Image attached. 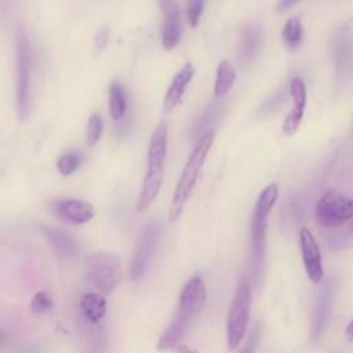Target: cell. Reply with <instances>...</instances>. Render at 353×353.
<instances>
[{
    "label": "cell",
    "mask_w": 353,
    "mask_h": 353,
    "mask_svg": "<svg viewBox=\"0 0 353 353\" xmlns=\"http://www.w3.org/2000/svg\"><path fill=\"white\" fill-rule=\"evenodd\" d=\"M345 334H346V339H347L349 342H352V343H353V320L347 324Z\"/></svg>",
    "instance_id": "obj_34"
},
{
    "label": "cell",
    "mask_w": 353,
    "mask_h": 353,
    "mask_svg": "<svg viewBox=\"0 0 353 353\" xmlns=\"http://www.w3.org/2000/svg\"><path fill=\"white\" fill-rule=\"evenodd\" d=\"M52 212L62 221L73 225L87 223L95 215L94 207L88 201L80 199H66L55 201L52 204Z\"/></svg>",
    "instance_id": "obj_12"
},
{
    "label": "cell",
    "mask_w": 353,
    "mask_h": 353,
    "mask_svg": "<svg viewBox=\"0 0 353 353\" xmlns=\"http://www.w3.org/2000/svg\"><path fill=\"white\" fill-rule=\"evenodd\" d=\"M204 4H205V0H188L186 15L192 28L197 26L204 10Z\"/></svg>",
    "instance_id": "obj_29"
},
{
    "label": "cell",
    "mask_w": 353,
    "mask_h": 353,
    "mask_svg": "<svg viewBox=\"0 0 353 353\" xmlns=\"http://www.w3.org/2000/svg\"><path fill=\"white\" fill-rule=\"evenodd\" d=\"M263 43V30L255 23H248L243 26L239 39V57L243 63H251L258 52L261 51Z\"/></svg>",
    "instance_id": "obj_14"
},
{
    "label": "cell",
    "mask_w": 353,
    "mask_h": 353,
    "mask_svg": "<svg viewBox=\"0 0 353 353\" xmlns=\"http://www.w3.org/2000/svg\"><path fill=\"white\" fill-rule=\"evenodd\" d=\"M106 352V331L103 328L92 330L88 336L85 353H105Z\"/></svg>",
    "instance_id": "obj_25"
},
{
    "label": "cell",
    "mask_w": 353,
    "mask_h": 353,
    "mask_svg": "<svg viewBox=\"0 0 353 353\" xmlns=\"http://www.w3.org/2000/svg\"><path fill=\"white\" fill-rule=\"evenodd\" d=\"M303 109L305 108L294 106V109L287 114V117L283 123V132L285 135H294L298 131L299 124H301L302 117H303Z\"/></svg>",
    "instance_id": "obj_26"
},
{
    "label": "cell",
    "mask_w": 353,
    "mask_h": 353,
    "mask_svg": "<svg viewBox=\"0 0 353 353\" xmlns=\"http://www.w3.org/2000/svg\"><path fill=\"white\" fill-rule=\"evenodd\" d=\"M207 301V287L204 280L196 274L190 277L183 285L179 295L178 310L181 314L193 319L205 305Z\"/></svg>",
    "instance_id": "obj_11"
},
{
    "label": "cell",
    "mask_w": 353,
    "mask_h": 353,
    "mask_svg": "<svg viewBox=\"0 0 353 353\" xmlns=\"http://www.w3.org/2000/svg\"><path fill=\"white\" fill-rule=\"evenodd\" d=\"M283 41L288 50H295L299 47L302 37H303V29H302V22L298 17H291L284 28H283Z\"/></svg>",
    "instance_id": "obj_22"
},
{
    "label": "cell",
    "mask_w": 353,
    "mask_h": 353,
    "mask_svg": "<svg viewBox=\"0 0 353 353\" xmlns=\"http://www.w3.org/2000/svg\"><path fill=\"white\" fill-rule=\"evenodd\" d=\"M81 164V154L79 152H69L62 154L57 161V168L62 175L73 174Z\"/></svg>",
    "instance_id": "obj_23"
},
{
    "label": "cell",
    "mask_w": 353,
    "mask_h": 353,
    "mask_svg": "<svg viewBox=\"0 0 353 353\" xmlns=\"http://www.w3.org/2000/svg\"><path fill=\"white\" fill-rule=\"evenodd\" d=\"M352 218L353 200L339 192H325L316 205V219L324 228H336Z\"/></svg>",
    "instance_id": "obj_8"
},
{
    "label": "cell",
    "mask_w": 353,
    "mask_h": 353,
    "mask_svg": "<svg viewBox=\"0 0 353 353\" xmlns=\"http://www.w3.org/2000/svg\"><path fill=\"white\" fill-rule=\"evenodd\" d=\"M163 12H167L171 7L175 6V0H157Z\"/></svg>",
    "instance_id": "obj_32"
},
{
    "label": "cell",
    "mask_w": 353,
    "mask_h": 353,
    "mask_svg": "<svg viewBox=\"0 0 353 353\" xmlns=\"http://www.w3.org/2000/svg\"><path fill=\"white\" fill-rule=\"evenodd\" d=\"M330 309H331V284L330 281H325L319 294L317 299L314 303V310H313V320H312V339L319 341L325 325L328 321L330 316Z\"/></svg>",
    "instance_id": "obj_16"
},
{
    "label": "cell",
    "mask_w": 353,
    "mask_h": 353,
    "mask_svg": "<svg viewBox=\"0 0 353 353\" xmlns=\"http://www.w3.org/2000/svg\"><path fill=\"white\" fill-rule=\"evenodd\" d=\"M79 309L85 323L90 325H95L105 317L108 312V302L105 295L92 291L81 296Z\"/></svg>",
    "instance_id": "obj_18"
},
{
    "label": "cell",
    "mask_w": 353,
    "mask_h": 353,
    "mask_svg": "<svg viewBox=\"0 0 353 353\" xmlns=\"http://www.w3.org/2000/svg\"><path fill=\"white\" fill-rule=\"evenodd\" d=\"M1 339H4V334L0 331V341H1Z\"/></svg>",
    "instance_id": "obj_35"
},
{
    "label": "cell",
    "mask_w": 353,
    "mask_h": 353,
    "mask_svg": "<svg viewBox=\"0 0 353 353\" xmlns=\"http://www.w3.org/2000/svg\"><path fill=\"white\" fill-rule=\"evenodd\" d=\"M190 321H192V319L176 312L175 316L172 317L171 323L163 332V335L159 338L157 350L161 353L176 352V349L181 346V341L183 339Z\"/></svg>",
    "instance_id": "obj_15"
},
{
    "label": "cell",
    "mask_w": 353,
    "mask_h": 353,
    "mask_svg": "<svg viewBox=\"0 0 353 353\" xmlns=\"http://www.w3.org/2000/svg\"><path fill=\"white\" fill-rule=\"evenodd\" d=\"M332 57L336 74L342 79L353 74V30L350 26L339 28L332 36Z\"/></svg>",
    "instance_id": "obj_9"
},
{
    "label": "cell",
    "mask_w": 353,
    "mask_h": 353,
    "mask_svg": "<svg viewBox=\"0 0 353 353\" xmlns=\"http://www.w3.org/2000/svg\"><path fill=\"white\" fill-rule=\"evenodd\" d=\"M40 230H41L43 236L46 237V240L48 241V244L51 245V248L54 250V252L57 255H59L61 258L73 259L79 255L80 245H79L77 240L73 236H70L69 233H66L61 229H57V228L46 226V225H41Z\"/></svg>",
    "instance_id": "obj_13"
},
{
    "label": "cell",
    "mask_w": 353,
    "mask_h": 353,
    "mask_svg": "<svg viewBox=\"0 0 353 353\" xmlns=\"http://www.w3.org/2000/svg\"><path fill=\"white\" fill-rule=\"evenodd\" d=\"M160 234H161V228H160V223L156 221L149 222L141 230V233L135 241L131 259H130L128 274H130L131 281L137 283L145 274V272L153 258V254L156 251Z\"/></svg>",
    "instance_id": "obj_7"
},
{
    "label": "cell",
    "mask_w": 353,
    "mask_h": 353,
    "mask_svg": "<svg viewBox=\"0 0 353 353\" xmlns=\"http://www.w3.org/2000/svg\"><path fill=\"white\" fill-rule=\"evenodd\" d=\"M102 128H103L102 119L97 113H92L88 119L87 130H85V142H87V145L92 146L99 141L101 134H102Z\"/></svg>",
    "instance_id": "obj_24"
},
{
    "label": "cell",
    "mask_w": 353,
    "mask_h": 353,
    "mask_svg": "<svg viewBox=\"0 0 353 353\" xmlns=\"http://www.w3.org/2000/svg\"><path fill=\"white\" fill-rule=\"evenodd\" d=\"M51 307H52V301L47 292L39 291L33 295L32 302H30V309L33 313L44 314V313H48L51 310Z\"/></svg>",
    "instance_id": "obj_28"
},
{
    "label": "cell",
    "mask_w": 353,
    "mask_h": 353,
    "mask_svg": "<svg viewBox=\"0 0 353 353\" xmlns=\"http://www.w3.org/2000/svg\"><path fill=\"white\" fill-rule=\"evenodd\" d=\"M17 112L21 120L28 119L30 108V74L32 51L26 36L22 32L17 34Z\"/></svg>",
    "instance_id": "obj_6"
},
{
    "label": "cell",
    "mask_w": 353,
    "mask_h": 353,
    "mask_svg": "<svg viewBox=\"0 0 353 353\" xmlns=\"http://www.w3.org/2000/svg\"><path fill=\"white\" fill-rule=\"evenodd\" d=\"M182 33V21L179 7L175 4L167 12H164L161 43L165 50H172L178 46Z\"/></svg>",
    "instance_id": "obj_19"
},
{
    "label": "cell",
    "mask_w": 353,
    "mask_h": 353,
    "mask_svg": "<svg viewBox=\"0 0 353 353\" xmlns=\"http://www.w3.org/2000/svg\"><path fill=\"white\" fill-rule=\"evenodd\" d=\"M167 141H168L167 123L160 121L152 134L149 149H148V170L143 178L141 194L137 203L138 212L146 211L160 192L163 175H164Z\"/></svg>",
    "instance_id": "obj_1"
},
{
    "label": "cell",
    "mask_w": 353,
    "mask_h": 353,
    "mask_svg": "<svg viewBox=\"0 0 353 353\" xmlns=\"http://www.w3.org/2000/svg\"><path fill=\"white\" fill-rule=\"evenodd\" d=\"M279 197L276 183L268 185L259 194L251 219V243H252V273L258 280L263 272L265 250H266V229L269 212Z\"/></svg>",
    "instance_id": "obj_4"
},
{
    "label": "cell",
    "mask_w": 353,
    "mask_h": 353,
    "mask_svg": "<svg viewBox=\"0 0 353 353\" xmlns=\"http://www.w3.org/2000/svg\"><path fill=\"white\" fill-rule=\"evenodd\" d=\"M259 335H261V328H259V325H256V327L251 331V334H250V336H248L245 345L243 346V349H241L239 353H254V349H255V345H256V342H258V339H259Z\"/></svg>",
    "instance_id": "obj_30"
},
{
    "label": "cell",
    "mask_w": 353,
    "mask_h": 353,
    "mask_svg": "<svg viewBox=\"0 0 353 353\" xmlns=\"http://www.w3.org/2000/svg\"><path fill=\"white\" fill-rule=\"evenodd\" d=\"M236 80V72L229 61H222L216 69V77L214 84V95L216 98L223 97L232 88Z\"/></svg>",
    "instance_id": "obj_20"
},
{
    "label": "cell",
    "mask_w": 353,
    "mask_h": 353,
    "mask_svg": "<svg viewBox=\"0 0 353 353\" xmlns=\"http://www.w3.org/2000/svg\"><path fill=\"white\" fill-rule=\"evenodd\" d=\"M83 277L94 292L109 295L123 279L121 259L114 252L98 251L84 259Z\"/></svg>",
    "instance_id": "obj_3"
},
{
    "label": "cell",
    "mask_w": 353,
    "mask_h": 353,
    "mask_svg": "<svg viewBox=\"0 0 353 353\" xmlns=\"http://www.w3.org/2000/svg\"><path fill=\"white\" fill-rule=\"evenodd\" d=\"M194 74V68L190 62H188L172 79L167 92H165V97H164V101H163V110L165 113H170L174 110V108L179 103L188 84L190 83L192 77Z\"/></svg>",
    "instance_id": "obj_17"
},
{
    "label": "cell",
    "mask_w": 353,
    "mask_h": 353,
    "mask_svg": "<svg viewBox=\"0 0 353 353\" xmlns=\"http://www.w3.org/2000/svg\"><path fill=\"white\" fill-rule=\"evenodd\" d=\"M352 232H353V225H352Z\"/></svg>",
    "instance_id": "obj_36"
},
{
    "label": "cell",
    "mask_w": 353,
    "mask_h": 353,
    "mask_svg": "<svg viewBox=\"0 0 353 353\" xmlns=\"http://www.w3.org/2000/svg\"><path fill=\"white\" fill-rule=\"evenodd\" d=\"M109 110L113 120L120 121L125 116L127 99L123 85L119 81H113L109 91Z\"/></svg>",
    "instance_id": "obj_21"
},
{
    "label": "cell",
    "mask_w": 353,
    "mask_h": 353,
    "mask_svg": "<svg viewBox=\"0 0 353 353\" xmlns=\"http://www.w3.org/2000/svg\"><path fill=\"white\" fill-rule=\"evenodd\" d=\"M296 1H299V0H280L279 4H277V10L284 11V10L290 8L292 4H295Z\"/></svg>",
    "instance_id": "obj_33"
},
{
    "label": "cell",
    "mask_w": 353,
    "mask_h": 353,
    "mask_svg": "<svg viewBox=\"0 0 353 353\" xmlns=\"http://www.w3.org/2000/svg\"><path fill=\"white\" fill-rule=\"evenodd\" d=\"M251 301H252L251 284L245 277H241L236 287L234 296L232 299L229 314H228L226 341H228L229 350H234L243 341V336L245 334L248 320H250Z\"/></svg>",
    "instance_id": "obj_5"
},
{
    "label": "cell",
    "mask_w": 353,
    "mask_h": 353,
    "mask_svg": "<svg viewBox=\"0 0 353 353\" xmlns=\"http://www.w3.org/2000/svg\"><path fill=\"white\" fill-rule=\"evenodd\" d=\"M108 39H109V32H108V29H105V28L99 29V32H98L97 36H95V46H97V48H98V50H102V48L106 46Z\"/></svg>",
    "instance_id": "obj_31"
},
{
    "label": "cell",
    "mask_w": 353,
    "mask_h": 353,
    "mask_svg": "<svg viewBox=\"0 0 353 353\" xmlns=\"http://www.w3.org/2000/svg\"><path fill=\"white\" fill-rule=\"evenodd\" d=\"M212 141H214V132L211 130L205 131L204 134H201L199 137V139H197V142H196L183 170H182L178 183L175 186L171 205L168 210L170 221H176L181 216L183 207L196 185L197 176H199L200 170L205 161V157L211 149Z\"/></svg>",
    "instance_id": "obj_2"
},
{
    "label": "cell",
    "mask_w": 353,
    "mask_h": 353,
    "mask_svg": "<svg viewBox=\"0 0 353 353\" xmlns=\"http://www.w3.org/2000/svg\"><path fill=\"white\" fill-rule=\"evenodd\" d=\"M299 243L302 251V261L305 266V272L312 283L321 284L324 279V269L320 248L312 234V232L306 228H302L299 232Z\"/></svg>",
    "instance_id": "obj_10"
},
{
    "label": "cell",
    "mask_w": 353,
    "mask_h": 353,
    "mask_svg": "<svg viewBox=\"0 0 353 353\" xmlns=\"http://www.w3.org/2000/svg\"><path fill=\"white\" fill-rule=\"evenodd\" d=\"M290 94L294 101V106L305 108L306 105V87L301 77H295L290 83Z\"/></svg>",
    "instance_id": "obj_27"
}]
</instances>
